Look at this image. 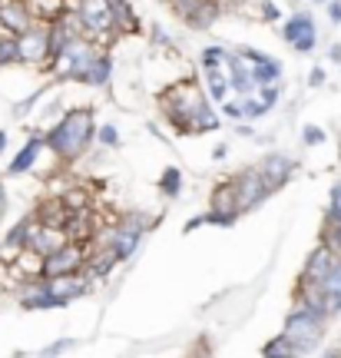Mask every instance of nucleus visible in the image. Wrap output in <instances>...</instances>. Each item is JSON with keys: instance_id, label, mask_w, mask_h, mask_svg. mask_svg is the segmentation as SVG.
<instances>
[{"instance_id": "9d476101", "label": "nucleus", "mask_w": 341, "mask_h": 358, "mask_svg": "<svg viewBox=\"0 0 341 358\" xmlns=\"http://www.w3.org/2000/svg\"><path fill=\"white\" fill-rule=\"evenodd\" d=\"M34 219H37L40 226H57V229H64L66 219H70V206L64 203V196H47V199L37 206Z\"/></svg>"}, {"instance_id": "393cba45", "label": "nucleus", "mask_w": 341, "mask_h": 358, "mask_svg": "<svg viewBox=\"0 0 341 358\" xmlns=\"http://www.w3.org/2000/svg\"><path fill=\"white\" fill-rule=\"evenodd\" d=\"M312 83H315V87H318V83H325V73H321V70H315V73H312Z\"/></svg>"}, {"instance_id": "412c9836", "label": "nucleus", "mask_w": 341, "mask_h": 358, "mask_svg": "<svg viewBox=\"0 0 341 358\" xmlns=\"http://www.w3.org/2000/svg\"><path fill=\"white\" fill-rule=\"evenodd\" d=\"M321 140H325V133L318 127H305V143H308V146H318Z\"/></svg>"}, {"instance_id": "1a4fd4ad", "label": "nucleus", "mask_w": 341, "mask_h": 358, "mask_svg": "<svg viewBox=\"0 0 341 358\" xmlns=\"http://www.w3.org/2000/svg\"><path fill=\"white\" fill-rule=\"evenodd\" d=\"M338 266V256L331 252L328 245H318L315 252L308 256V262H305V272H302V279L308 282H325L331 275V268Z\"/></svg>"}, {"instance_id": "bb28decb", "label": "nucleus", "mask_w": 341, "mask_h": 358, "mask_svg": "<svg viewBox=\"0 0 341 358\" xmlns=\"http://www.w3.org/2000/svg\"><path fill=\"white\" fill-rule=\"evenodd\" d=\"M325 358H341V352H328V355H325Z\"/></svg>"}, {"instance_id": "a211bd4d", "label": "nucleus", "mask_w": 341, "mask_h": 358, "mask_svg": "<svg viewBox=\"0 0 341 358\" xmlns=\"http://www.w3.org/2000/svg\"><path fill=\"white\" fill-rule=\"evenodd\" d=\"M64 203L70 206V213H73V209H87V206H89V196H87V189H80V186H76V189L64 192Z\"/></svg>"}, {"instance_id": "6ab92c4d", "label": "nucleus", "mask_w": 341, "mask_h": 358, "mask_svg": "<svg viewBox=\"0 0 341 358\" xmlns=\"http://www.w3.org/2000/svg\"><path fill=\"white\" fill-rule=\"evenodd\" d=\"M179 182H182V179H179V169H166V173H163V192H166V196H176Z\"/></svg>"}, {"instance_id": "aec40b11", "label": "nucleus", "mask_w": 341, "mask_h": 358, "mask_svg": "<svg viewBox=\"0 0 341 358\" xmlns=\"http://www.w3.org/2000/svg\"><path fill=\"white\" fill-rule=\"evenodd\" d=\"M328 219L341 226V182L331 189V206H328Z\"/></svg>"}, {"instance_id": "0eeeda50", "label": "nucleus", "mask_w": 341, "mask_h": 358, "mask_svg": "<svg viewBox=\"0 0 341 358\" xmlns=\"http://www.w3.org/2000/svg\"><path fill=\"white\" fill-rule=\"evenodd\" d=\"M285 40H289L298 53H308L315 47V20H312L308 13H295L289 24H285Z\"/></svg>"}, {"instance_id": "c85d7f7f", "label": "nucleus", "mask_w": 341, "mask_h": 358, "mask_svg": "<svg viewBox=\"0 0 341 358\" xmlns=\"http://www.w3.org/2000/svg\"><path fill=\"white\" fill-rule=\"evenodd\" d=\"M0 209H3V192H0Z\"/></svg>"}, {"instance_id": "dca6fc26", "label": "nucleus", "mask_w": 341, "mask_h": 358, "mask_svg": "<svg viewBox=\"0 0 341 358\" xmlns=\"http://www.w3.org/2000/svg\"><path fill=\"white\" fill-rule=\"evenodd\" d=\"M110 73H113V64H110V57H96V64L89 66V73H87V80L83 83H89V87H103L106 80H110Z\"/></svg>"}, {"instance_id": "423d86ee", "label": "nucleus", "mask_w": 341, "mask_h": 358, "mask_svg": "<svg viewBox=\"0 0 341 358\" xmlns=\"http://www.w3.org/2000/svg\"><path fill=\"white\" fill-rule=\"evenodd\" d=\"M0 24L20 37V34H27L37 20H34V13L27 7V0H0Z\"/></svg>"}, {"instance_id": "f257e3e1", "label": "nucleus", "mask_w": 341, "mask_h": 358, "mask_svg": "<svg viewBox=\"0 0 341 358\" xmlns=\"http://www.w3.org/2000/svg\"><path fill=\"white\" fill-rule=\"evenodd\" d=\"M89 140H93V116H89V110H70V113L47 133V146H50L64 163L76 159V156L87 150Z\"/></svg>"}, {"instance_id": "9b49d317", "label": "nucleus", "mask_w": 341, "mask_h": 358, "mask_svg": "<svg viewBox=\"0 0 341 358\" xmlns=\"http://www.w3.org/2000/svg\"><path fill=\"white\" fill-rule=\"evenodd\" d=\"M50 282V295L64 306L70 299L87 292V282H83V272H76V275H57V279H47Z\"/></svg>"}, {"instance_id": "c756f323", "label": "nucleus", "mask_w": 341, "mask_h": 358, "mask_svg": "<svg viewBox=\"0 0 341 358\" xmlns=\"http://www.w3.org/2000/svg\"><path fill=\"white\" fill-rule=\"evenodd\" d=\"M113 3H116V0H113Z\"/></svg>"}, {"instance_id": "f03ea898", "label": "nucleus", "mask_w": 341, "mask_h": 358, "mask_svg": "<svg viewBox=\"0 0 341 358\" xmlns=\"http://www.w3.org/2000/svg\"><path fill=\"white\" fill-rule=\"evenodd\" d=\"M321 319L325 315H315V312H308V308H295V315L289 319L285 325V338H289V345L295 352H312L318 345V338H321Z\"/></svg>"}, {"instance_id": "ddd939ff", "label": "nucleus", "mask_w": 341, "mask_h": 358, "mask_svg": "<svg viewBox=\"0 0 341 358\" xmlns=\"http://www.w3.org/2000/svg\"><path fill=\"white\" fill-rule=\"evenodd\" d=\"M27 7L37 24H57L70 10V0H27Z\"/></svg>"}, {"instance_id": "2eb2a0df", "label": "nucleus", "mask_w": 341, "mask_h": 358, "mask_svg": "<svg viewBox=\"0 0 341 358\" xmlns=\"http://www.w3.org/2000/svg\"><path fill=\"white\" fill-rule=\"evenodd\" d=\"M40 146H43V140H40V136H30V143H27L24 150H20V156L10 163V173H27V169H30V163L37 159Z\"/></svg>"}, {"instance_id": "4be33fe9", "label": "nucleus", "mask_w": 341, "mask_h": 358, "mask_svg": "<svg viewBox=\"0 0 341 358\" xmlns=\"http://www.w3.org/2000/svg\"><path fill=\"white\" fill-rule=\"evenodd\" d=\"M100 143H106V146H116V143H119V133H116L113 127H103L100 129Z\"/></svg>"}, {"instance_id": "39448f33", "label": "nucleus", "mask_w": 341, "mask_h": 358, "mask_svg": "<svg viewBox=\"0 0 341 358\" xmlns=\"http://www.w3.org/2000/svg\"><path fill=\"white\" fill-rule=\"evenodd\" d=\"M70 243V236H66V229H57V226H34V232H30V252H37V256H53V252H60L64 245Z\"/></svg>"}, {"instance_id": "a878e982", "label": "nucleus", "mask_w": 341, "mask_h": 358, "mask_svg": "<svg viewBox=\"0 0 341 358\" xmlns=\"http://www.w3.org/2000/svg\"><path fill=\"white\" fill-rule=\"evenodd\" d=\"M3 146H7V133H0V153H3Z\"/></svg>"}, {"instance_id": "cd10ccee", "label": "nucleus", "mask_w": 341, "mask_h": 358, "mask_svg": "<svg viewBox=\"0 0 341 358\" xmlns=\"http://www.w3.org/2000/svg\"><path fill=\"white\" fill-rule=\"evenodd\" d=\"M278 358H298V355H295V352H289V355H278Z\"/></svg>"}, {"instance_id": "6e6552de", "label": "nucleus", "mask_w": 341, "mask_h": 358, "mask_svg": "<svg viewBox=\"0 0 341 358\" xmlns=\"http://www.w3.org/2000/svg\"><path fill=\"white\" fill-rule=\"evenodd\" d=\"M235 189H239V206L242 209H252L255 203H262L268 196V186L259 169H245L239 179H235Z\"/></svg>"}, {"instance_id": "20e7f679", "label": "nucleus", "mask_w": 341, "mask_h": 358, "mask_svg": "<svg viewBox=\"0 0 341 358\" xmlns=\"http://www.w3.org/2000/svg\"><path fill=\"white\" fill-rule=\"evenodd\" d=\"M83 262H87V249L76 243H66L60 252L43 259V275L47 279H57V275H76L83 272Z\"/></svg>"}, {"instance_id": "7ed1b4c3", "label": "nucleus", "mask_w": 341, "mask_h": 358, "mask_svg": "<svg viewBox=\"0 0 341 358\" xmlns=\"http://www.w3.org/2000/svg\"><path fill=\"white\" fill-rule=\"evenodd\" d=\"M17 57H20V64H30V66H43L47 60H53L50 24H34L27 34H20L17 37Z\"/></svg>"}, {"instance_id": "5701e85b", "label": "nucleus", "mask_w": 341, "mask_h": 358, "mask_svg": "<svg viewBox=\"0 0 341 358\" xmlns=\"http://www.w3.org/2000/svg\"><path fill=\"white\" fill-rule=\"evenodd\" d=\"M64 348H73V342H70V338H64V342H57V345H50V348H47V352H43V358H53V355H60Z\"/></svg>"}, {"instance_id": "f8f14e48", "label": "nucleus", "mask_w": 341, "mask_h": 358, "mask_svg": "<svg viewBox=\"0 0 341 358\" xmlns=\"http://www.w3.org/2000/svg\"><path fill=\"white\" fill-rule=\"evenodd\" d=\"M291 159L289 156H268L266 159V166L259 169V173H262V179H266V186H268V192H275L278 186H282V182H285V179L291 176Z\"/></svg>"}, {"instance_id": "4468645a", "label": "nucleus", "mask_w": 341, "mask_h": 358, "mask_svg": "<svg viewBox=\"0 0 341 358\" xmlns=\"http://www.w3.org/2000/svg\"><path fill=\"white\" fill-rule=\"evenodd\" d=\"M325 299H328V315H335V312H341V259L338 266L331 268V275L325 282Z\"/></svg>"}, {"instance_id": "b1692460", "label": "nucleus", "mask_w": 341, "mask_h": 358, "mask_svg": "<svg viewBox=\"0 0 341 358\" xmlns=\"http://www.w3.org/2000/svg\"><path fill=\"white\" fill-rule=\"evenodd\" d=\"M328 17L335 20V24H341V3H338V0H331V3H328Z\"/></svg>"}, {"instance_id": "f3484780", "label": "nucleus", "mask_w": 341, "mask_h": 358, "mask_svg": "<svg viewBox=\"0 0 341 358\" xmlns=\"http://www.w3.org/2000/svg\"><path fill=\"white\" fill-rule=\"evenodd\" d=\"M321 245H328L335 256H341V226L325 219V229H321Z\"/></svg>"}]
</instances>
